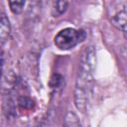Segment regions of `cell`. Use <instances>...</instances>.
<instances>
[{"mask_svg": "<svg viewBox=\"0 0 127 127\" xmlns=\"http://www.w3.org/2000/svg\"><path fill=\"white\" fill-rule=\"evenodd\" d=\"M10 32H11V28H10L9 20L5 14H2L1 20H0V38H1L2 45H4L6 41H8Z\"/></svg>", "mask_w": 127, "mask_h": 127, "instance_id": "277c9868", "label": "cell"}, {"mask_svg": "<svg viewBox=\"0 0 127 127\" xmlns=\"http://www.w3.org/2000/svg\"><path fill=\"white\" fill-rule=\"evenodd\" d=\"M10 10L14 14H20L25 6L26 0H8Z\"/></svg>", "mask_w": 127, "mask_h": 127, "instance_id": "8992f818", "label": "cell"}, {"mask_svg": "<svg viewBox=\"0 0 127 127\" xmlns=\"http://www.w3.org/2000/svg\"><path fill=\"white\" fill-rule=\"evenodd\" d=\"M111 21H112L113 25L117 29L122 31L125 34V36L127 37V10L125 8L121 9L119 12H117L113 16Z\"/></svg>", "mask_w": 127, "mask_h": 127, "instance_id": "3957f363", "label": "cell"}, {"mask_svg": "<svg viewBox=\"0 0 127 127\" xmlns=\"http://www.w3.org/2000/svg\"><path fill=\"white\" fill-rule=\"evenodd\" d=\"M126 57H127V49H125V54H124Z\"/></svg>", "mask_w": 127, "mask_h": 127, "instance_id": "52a82bcc", "label": "cell"}, {"mask_svg": "<svg viewBox=\"0 0 127 127\" xmlns=\"http://www.w3.org/2000/svg\"><path fill=\"white\" fill-rule=\"evenodd\" d=\"M68 7V1L67 0H56L54 4V15L56 17L61 16L63 13L65 12V10Z\"/></svg>", "mask_w": 127, "mask_h": 127, "instance_id": "5b68a950", "label": "cell"}, {"mask_svg": "<svg viewBox=\"0 0 127 127\" xmlns=\"http://www.w3.org/2000/svg\"><path fill=\"white\" fill-rule=\"evenodd\" d=\"M124 8H125V9H126V10H127V5H126V6H125V7H124Z\"/></svg>", "mask_w": 127, "mask_h": 127, "instance_id": "ba28073f", "label": "cell"}, {"mask_svg": "<svg viewBox=\"0 0 127 127\" xmlns=\"http://www.w3.org/2000/svg\"><path fill=\"white\" fill-rule=\"evenodd\" d=\"M86 37L83 30H77L73 28H65L61 30L55 37V45L63 51H67L79 43H81Z\"/></svg>", "mask_w": 127, "mask_h": 127, "instance_id": "7a4b0ae2", "label": "cell"}, {"mask_svg": "<svg viewBox=\"0 0 127 127\" xmlns=\"http://www.w3.org/2000/svg\"><path fill=\"white\" fill-rule=\"evenodd\" d=\"M94 63L95 52L92 47H88L81 55L74 88V103L76 108L81 112H86L92 98Z\"/></svg>", "mask_w": 127, "mask_h": 127, "instance_id": "6da1fadb", "label": "cell"}]
</instances>
